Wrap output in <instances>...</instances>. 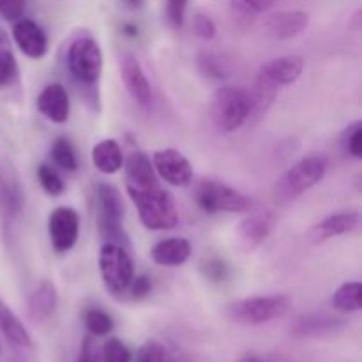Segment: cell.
I'll return each instance as SVG.
<instances>
[{
  "label": "cell",
  "mask_w": 362,
  "mask_h": 362,
  "mask_svg": "<svg viewBox=\"0 0 362 362\" xmlns=\"http://www.w3.org/2000/svg\"><path fill=\"white\" fill-rule=\"evenodd\" d=\"M343 147H345L346 154L352 156L354 159L362 158V124L354 122L346 127L345 134H343Z\"/></svg>",
  "instance_id": "1f68e13d"
},
{
  "label": "cell",
  "mask_w": 362,
  "mask_h": 362,
  "mask_svg": "<svg viewBox=\"0 0 362 362\" xmlns=\"http://www.w3.org/2000/svg\"><path fill=\"white\" fill-rule=\"evenodd\" d=\"M0 354H2V346H0Z\"/></svg>",
  "instance_id": "b9f144b4"
},
{
  "label": "cell",
  "mask_w": 362,
  "mask_h": 362,
  "mask_svg": "<svg viewBox=\"0 0 362 362\" xmlns=\"http://www.w3.org/2000/svg\"><path fill=\"white\" fill-rule=\"evenodd\" d=\"M57 303H59V296H57L55 285L45 279L28 297V317L35 324H42L55 313Z\"/></svg>",
  "instance_id": "ac0fdd59"
},
{
  "label": "cell",
  "mask_w": 362,
  "mask_h": 362,
  "mask_svg": "<svg viewBox=\"0 0 362 362\" xmlns=\"http://www.w3.org/2000/svg\"><path fill=\"white\" fill-rule=\"evenodd\" d=\"M92 163L105 175H113L124 166V154L120 145L112 138L101 140L92 148Z\"/></svg>",
  "instance_id": "7402d4cb"
},
{
  "label": "cell",
  "mask_w": 362,
  "mask_h": 362,
  "mask_svg": "<svg viewBox=\"0 0 362 362\" xmlns=\"http://www.w3.org/2000/svg\"><path fill=\"white\" fill-rule=\"evenodd\" d=\"M303 71L304 59L299 55L278 57L265 62L255 78V92L251 94L253 112H265L274 101L276 92L299 80Z\"/></svg>",
  "instance_id": "6da1fadb"
},
{
  "label": "cell",
  "mask_w": 362,
  "mask_h": 362,
  "mask_svg": "<svg viewBox=\"0 0 362 362\" xmlns=\"http://www.w3.org/2000/svg\"><path fill=\"white\" fill-rule=\"evenodd\" d=\"M228 265L223 260H209L204 264V274L205 278H209L211 281H225L228 278Z\"/></svg>",
  "instance_id": "74e56055"
},
{
  "label": "cell",
  "mask_w": 362,
  "mask_h": 362,
  "mask_svg": "<svg viewBox=\"0 0 362 362\" xmlns=\"http://www.w3.org/2000/svg\"><path fill=\"white\" fill-rule=\"evenodd\" d=\"M124 32H126V34H129V35H136L138 34V30L133 27V25H126V27H124Z\"/></svg>",
  "instance_id": "60d3db41"
},
{
  "label": "cell",
  "mask_w": 362,
  "mask_h": 362,
  "mask_svg": "<svg viewBox=\"0 0 362 362\" xmlns=\"http://www.w3.org/2000/svg\"><path fill=\"white\" fill-rule=\"evenodd\" d=\"M101 359L103 362H131L133 356H131V350L120 339L110 338L103 345Z\"/></svg>",
  "instance_id": "4dcf8cb0"
},
{
  "label": "cell",
  "mask_w": 362,
  "mask_h": 362,
  "mask_svg": "<svg viewBox=\"0 0 362 362\" xmlns=\"http://www.w3.org/2000/svg\"><path fill=\"white\" fill-rule=\"evenodd\" d=\"M85 327L90 332L92 336H108L113 331V318L110 317L106 311L99 310V308H90V310L85 311Z\"/></svg>",
  "instance_id": "83f0119b"
},
{
  "label": "cell",
  "mask_w": 362,
  "mask_h": 362,
  "mask_svg": "<svg viewBox=\"0 0 362 362\" xmlns=\"http://www.w3.org/2000/svg\"><path fill=\"white\" fill-rule=\"evenodd\" d=\"M290 306H292V300L288 296L272 293V296H258L237 300L228 308V315L239 324L262 325L285 317Z\"/></svg>",
  "instance_id": "52a82bcc"
},
{
  "label": "cell",
  "mask_w": 362,
  "mask_h": 362,
  "mask_svg": "<svg viewBox=\"0 0 362 362\" xmlns=\"http://www.w3.org/2000/svg\"><path fill=\"white\" fill-rule=\"evenodd\" d=\"M253 113L251 94L235 85H225L214 94L211 117L219 133H233L246 124Z\"/></svg>",
  "instance_id": "277c9868"
},
{
  "label": "cell",
  "mask_w": 362,
  "mask_h": 362,
  "mask_svg": "<svg viewBox=\"0 0 362 362\" xmlns=\"http://www.w3.org/2000/svg\"><path fill=\"white\" fill-rule=\"evenodd\" d=\"M138 362H179L166 346L158 341H147L138 350Z\"/></svg>",
  "instance_id": "f546056e"
},
{
  "label": "cell",
  "mask_w": 362,
  "mask_h": 362,
  "mask_svg": "<svg viewBox=\"0 0 362 362\" xmlns=\"http://www.w3.org/2000/svg\"><path fill=\"white\" fill-rule=\"evenodd\" d=\"M274 212H255L237 226V243L244 253L258 250L274 230Z\"/></svg>",
  "instance_id": "4fadbf2b"
},
{
  "label": "cell",
  "mask_w": 362,
  "mask_h": 362,
  "mask_svg": "<svg viewBox=\"0 0 362 362\" xmlns=\"http://www.w3.org/2000/svg\"><path fill=\"white\" fill-rule=\"evenodd\" d=\"M0 331L4 332L7 341L18 350H32V338L20 318L13 313L9 306L0 299Z\"/></svg>",
  "instance_id": "44dd1931"
},
{
  "label": "cell",
  "mask_w": 362,
  "mask_h": 362,
  "mask_svg": "<svg viewBox=\"0 0 362 362\" xmlns=\"http://www.w3.org/2000/svg\"><path fill=\"white\" fill-rule=\"evenodd\" d=\"M325 170H327V163L320 156H308L300 159L279 177L272 191L274 200L278 204H288L296 200L324 179Z\"/></svg>",
  "instance_id": "5b68a950"
},
{
  "label": "cell",
  "mask_w": 362,
  "mask_h": 362,
  "mask_svg": "<svg viewBox=\"0 0 362 362\" xmlns=\"http://www.w3.org/2000/svg\"><path fill=\"white\" fill-rule=\"evenodd\" d=\"M76 362H103L101 359V350H98V346L94 345L90 338H87L81 346V354L78 357Z\"/></svg>",
  "instance_id": "f35d334b"
},
{
  "label": "cell",
  "mask_w": 362,
  "mask_h": 362,
  "mask_svg": "<svg viewBox=\"0 0 362 362\" xmlns=\"http://www.w3.org/2000/svg\"><path fill=\"white\" fill-rule=\"evenodd\" d=\"M124 168H126V186L144 187L158 182L151 158L145 152H131L129 158L124 161Z\"/></svg>",
  "instance_id": "ffe728a7"
},
{
  "label": "cell",
  "mask_w": 362,
  "mask_h": 362,
  "mask_svg": "<svg viewBox=\"0 0 362 362\" xmlns=\"http://www.w3.org/2000/svg\"><path fill=\"white\" fill-rule=\"evenodd\" d=\"M52 158L57 165L66 172H76L78 170V159L76 152H74L73 144L67 138L60 136L53 141L52 145Z\"/></svg>",
  "instance_id": "4316f807"
},
{
  "label": "cell",
  "mask_w": 362,
  "mask_h": 362,
  "mask_svg": "<svg viewBox=\"0 0 362 362\" xmlns=\"http://www.w3.org/2000/svg\"><path fill=\"white\" fill-rule=\"evenodd\" d=\"M131 202L136 205L140 221L148 230H170L179 223L175 202L168 191L163 189L159 182L151 186L134 187L126 186Z\"/></svg>",
  "instance_id": "7a4b0ae2"
},
{
  "label": "cell",
  "mask_w": 362,
  "mask_h": 362,
  "mask_svg": "<svg viewBox=\"0 0 362 362\" xmlns=\"http://www.w3.org/2000/svg\"><path fill=\"white\" fill-rule=\"evenodd\" d=\"M120 78H122L126 90L141 108H148L152 105L151 81H148L140 60L133 53H124L120 57Z\"/></svg>",
  "instance_id": "7c38bea8"
},
{
  "label": "cell",
  "mask_w": 362,
  "mask_h": 362,
  "mask_svg": "<svg viewBox=\"0 0 362 362\" xmlns=\"http://www.w3.org/2000/svg\"><path fill=\"white\" fill-rule=\"evenodd\" d=\"M308 23H310V16L304 11H283L269 18L267 27L274 37L286 41L306 30Z\"/></svg>",
  "instance_id": "d6986e66"
},
{
  "label": "cell",
  "mask_w": 362,
  "mask_h": 362,
  "mask_svg": "<svg viewBox=\"0 0 362 362\" xmlns=\"http://www.w3.org/2000/svg\"><path fill=\"white\" fill-rule=\"evenodd\" d=\"M357 225H359V212L357 211L338 212V214L329 216V218L322 219L320 223L311 226L306 239L310 240L311 244H315V246H318V244L327 243V240L332 239V237L350 233L352 230L357 228Z\"/></svg>",
  "instance_id": "5bb4252c"
},
{
  "label": "cell",
  "mask_w": 362,
  "mask_h": 362,
  "mask_svg": "<svg viewBox=\"0 0 362 362\" xmlns=\"http://www.w3.org/2000/svg\"><path fill=\"white\" fill-rule=\"evenodd\" d=\"M151 292H152V281L151 278L145 274L134 276L133 281H131L129 285V290H127V293H129V297L133 300H144L145 297L151 296Z\"/></svg>",
  "instance_id": "e575fe53"
},
{
  "label": "cell",
  "mask_w": 362,
  "mask_h": 362,
  "mask_svg": "<svg viewBox=\"0 0 362 362\" xmlns=\"http://www.w3.org/2000/svg\"><path fill=\"white\" fill-rule=\"evenodd\" d=\"M198 207L207 214H218V212H244L250 211L253 202L240 191L233 189L228 184L218 182V180H204L198 184L194 193Z\"/></svg>",
  "instance_id": "ba28073f"
},
{
  "label": "cell",
  "mask_w": 362,
  "mask_h": 362,
  "mask_svg": "<svg viewBox=\"0 0 362 362\" xmlns=\"http://www.w3.org/2000/svg\"><path fill=\"white\" fill-rule=\"evenodd\" d=\"M332 308L341 313H356L362 308V285L359 281L343 283L332 296Z\"/></svg>",
  "instance_id": "cb8c5ba5"
},
{
  "label": "cell",
  "mask_w": 362,
  "mask_h": 362,
  "mask_svg": "<svg viewBox=\"0 0 362 362\" xmlns=\"http://www.w3.org/2000/svg\"><path fill=\"white\" fill-rule=\"evenodd\" d=\"M193 247L189 240L184 237H172V239L159 240L151 251V257L154 264L163 267H180L189 260Z\"/></svg>",
  "instance_id": "e0dca14e"
},
{
  "label": "cell",
  "mask_w": 362,
  "mask_h": 362,
  "mask_svg": "<svg viewBox=\"0 0 362 362\" xmlns=\"http://www.w3.org/2000/svg\"><path fill=\"white\" fill-rule=\"evenodd\" d=\"M18 73V62L11 49V39L0 27V87H7L14 81Z\"/></svg>",
  "instance_id": "d4e9b609"
},
{
  "label": "cell",
  "mask_w": 362,
  "mask_h": 362,
  "mask_svg": "<svg viewBox=\"0 0 362 362\" xmlns=\"http://www.w3.org/2000/svg\"><path fill=\"white\" fill-rule=\"evenodd\" d=\"M21 209V191L13 179H7L6 173L0 172V211L7 216H14Z\"/></svg>",
  "instance_id": "484cf974"
},
{
  "label": "cell",
  "mask_w": 362,
  "mask_h": 362,
  "mask_svg": "<svg viewBox=\"0 0 362 362\" xmlns=\"http://www.w3.org/2000/svg\"><path fill=\"white\" fill-rule=\"evenodd\" d=\"M189 0H166V18L173 28H182Z\"/></svg>",
  "instance_id": "836d02e7"
},
{
  "label": "cell",
  "mask_w": 362,
  "mask_h": 362,
  "mask_svg": "<svg viewBox=\"0 0 362 362\" xmlns=\"http://www.w3.org/2000/svg\"><path fill=\"white\" fill-rule=\"evenodd\" d=\"M48 235L57 253H67L76 246L80 216L73 207H57L48 218Z\"/></svg>",
  "instance_id": "30bf717a"
},
{
  "label": "cell",
  "mask_w": 362,
  "mask_h": 362,
  "mask_svg": "<svg viewBox=\"0 0 362 362\" xmlns=\"http://www.w3.org/2000/svg\"><path fill=\"white\" fill-rule=\"evenodd\" d=\"M99 202V232L106 243H115L126 247L127 237L122 230V219L126 214L120 191L108 182L98 186Z\"/></svg>",
  "instance_id": "9c48e42d"
},
{
  "label": "cell",
  "mask_w": 362,
  "mask_h": 362,
  "mask_svg": "<svg viewBox=\"0 0 362 362\" xmlns=\"http://www.w3.org/2000/svg\"><path fill=\"white\" fill-rule=\"evenodd\" d=\"M237 362H267V361L260 359V357H257V356H246V357H243V359H239Z\"/></svg>",
  "instance_id": "ab89813d"
},
{
  "label": "cell",
  "mask_w": 362,
  "mask_h": 362,
  "mask_svg": "<svg viewBox=\"0 0 362 362\" xmlns=\"http://www.w3.org/2000/svg\"><path fill=\"white\" fill-rule=\"evenodd\" d=\"M276 0H230V6L239 14H260L271 9Z\"/></svg>",
  "instance_id": "d6a6232c"
},
{
  "label": "cell",
  "mask_w": 362,
  "mask_h": 362,
  "mask_svg": "<svg viewBox=\"0 0 362 362\" xmlns=\"http://www.w3.org/2000/svg\"><path fill=\"white\" fill-rule=\"evenodd\" d=\"M152 166L156 173L170 186L184 187L193 179V166L189 159L177 148H163L152 158Z\"/></svg>",
  "instance_id": "8fae6325"
},
{
  "label": "cell",
  "mask_w": 362,
  "mask_h": 362,
  "mask_svg": "<svg viewBox=\"0 0 362 362\" xmlns=\"http://www.w3.org/2000/svg\"><path fill=\"white\" fill-rule=\"evenodd\" d=\"M27 7V0H0V16L6 21L20 20Z\"/></svg>",
  "instance_id": "8d00e7d4"
},
{
  "label": "cell",
  "mask_w": 362,
  "mask_h": 362,
  "mask_svg": "<svg viewBox=\"0 0 362 362\" xmlns=\"http://www.w3.org/2000/svg\"><path fill=\"white\" fill-rule=\"evenodd\" d=\"M197 66L204 76L216 81L228 80L233 74V67L225 55L216 52H200L197 57Z\"/></svg>",
  "instance_id": "603a6c76"
},
{
  "label": "cell",
  "mask_w": 362,
  "mask_h": 362,
  "mask_svg": "<svg viewBox=\"0 0 362 362\" xmlns=\"http://www.w3.org/2000/svg\"><path fill=\"white\" fill-rule=\"evenodd\" d=\"M13 39L20 52L28 59H42L48 53V37L45 30L32 20H16Z\"/></svg>",
  "instance_id": "9a60e30c"
},
{
  "label": "cell",
  "mask_w": 362,
  "mask_h": 362,
  "mask_svg": "<svg viewBox=\"0 0 362 362\" xmlns=\"http://www.w3.org/2000/svg\"><path fill=\"white\" fill-rule=\"evenodd\" d=\"M193 30L198 37L205 39V41H211L216 35V25L211 16L200 13L193 18Z\"/></svg>",
  "instance_id": "d590c367"
},
{
  "label": "cell",
  "mask_w": 362,
  "mask_h": 362,
  "mask_svg": "<svg viewBox=\"0 0 362 362\" xmlns=\"http://www.w3.org/2000/svg\"><path fill=\"white\" fill-rule=\"evenodd\" d=\"M99 272L105 288L115 299L127 296L134 278V265L127 247L115 243H105L99 251Z\"/></svg>",
  "instance_id": "8992f818"
},
{
  "label": "cell",
  "mask_w": 362,
  "mask_h": 362,
  "mask_svg": "<svg viewBox=\"0 0 362 362\" xmlns=\"http://www.w3.org/2000/svg\"><path fill=\"white\" fill-rule=\"evenodd\" d=\"M37 179L42 189H45L49 197H60V194L66 191V184H64L62 177L59 175V172H57L53 166L46 165V163L39 165Z\"/></svg>",
  "instance_id": "f1b7e54d"
},
{
  "label": "cell",
  "mask_w": 362,
  "mask_h": 362,
  "mask_svg": "<svg viewBox=\"0 0 362 362\" xmlns=\"http://www.w3.org/2000/svg\"><path fill=\"white\" fill-rule=\"evenodd\" d=\"M67 67L73 80L81 85V90L92 94L103 73V52L99 42L90 35L73 39L67 48Z\"/></svg>",
  "instance_id": "3957f363"
},
{
  "label": "cell",
  "mask_w": 362,
  "mask_h": 362,
  "mask_svg": "<svg viewBox=\"0 0 362 362\" xmlns=\"http://www.w3.org/2000/svg\"><path fill=\"white\" fill-rule=\"evenodd\" d=\"M37 110L52 122H67L71 115V101L66 87L60 83L46 85L37 95Z\"/></svg>",
  "instance_id": "2e32d148"
}]
</instances>
